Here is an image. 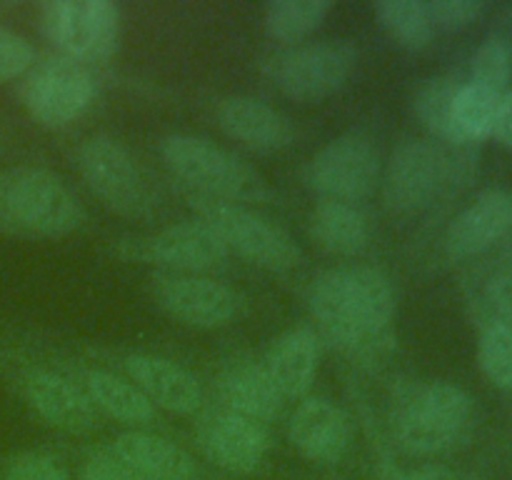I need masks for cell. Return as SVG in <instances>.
Instances as JSON below:
<instances>
[{"instance_id":"obj_26","label":"cell","mask_w":512,"mask_h":480,"mask_svg":"<svg viewBox=\"0 0 512 480\" xmlns=\"http://www.w3.org/2000/svg\"><path fill=\"white\" fill-rule=\"evenodd\" d=\"M373 13L380 28L400 48L423 50L433 43L435 28L423 0H378Z\"/></svg>"},{"instance_id":"obj_29","label":"cell","mask_w":512,"mask_h":480,"mask_svg":"<svg viewBox=\"0 0 512 480\" xmlns=\"http://www.w3.org/2000/svg\"><path fill=\"white\" fill-rule=\"evenodd\" d=\"M478 363L493 385L512 390V330L485 323L478 340Z\"/></svg>"},{"instance_id":"obj_37","label":"cell","mask_w":512,"mask_h":480,"mask_svg":"<svg viewBox=\"0 0 512 480\" xmlns=\"http://www.w3.org/2000/svg\"><path fill=\"white\" fill-rule=\"evenodd\" d=\"M383 480H460V478L453 473V470L445 468V465H423V468L408 470V473H403V470L398 468H388L385 470Z\"/></svg>"},{"instance_id":"obj_1","label":"cell","mask_w":512,"mask_h":480,"mask_svg":"<svg viewBox=\"0 0 512 480\" xmlns=\"http://www.w3.org/2000/svg\"><path fill=\"white\" fill-rule=\"evenodd\" d=\"M308 310L320 340L340 350H373L388 338L395 290L373 265H345L320 273L308 288Z\"/></svg>"},{"instance_id":"obj_10","label":"cell","mask_w":512,"mask_h":480,"mask_svg":"<svg viewBox=\"0 0 512 480\" xmlns=\"http://www.w3.org/2000/svg\"><path fill=\"white\" fill-rule=\"evenodd\" d=\"M95 93L98 85L83 63L53 58L25 80L23 103L33 120L45 128H65L90 108Z\"/></svg>"},{"instance_id":"obj_35","label":"cell","mask_w":512,"mask_h":480,"mask_svg":"<svg viewBox=\"0 0 512 480\" xmlns=\"http://www.w3.org/2000/svg\"><path fill=\"white\" fill-rule=\"evenodd\" d=\"M78 480H140L118 455L110 450V453H98L88 460V463L80 468Z\"/></svg>"},{"instance_id":"obj_4","label":"cell","mask_w":512,"mask_h":480,"mask_svg":"<svg viewBox=\"0 0 512 480\" xmlns=\"http://www.w3.org/2000/svg\"><path fill=\"white\" fill-rule=\"evenodd\" d=\"M80 220V203L50 170L20 165L0 173V233L63 238Z\"/></svg>"},{"instance_id":"obj_3","label":"cell","mask_w":512,"mask_h":480,"mask_svg":"<svg viewBox=\"0 0 512 480\" xmlns=\"http://www.w3.org/2000/svg\"><path fill=\"white\" fill-rule=\"evenodd\" d=\"M170 173L193 193L228 203H268L273 188L255 165L223 145L193 133H173L160 143Z\"/></svg>"},{"instance_id":"obj_20","label":"cell","mask_w":512,"mask_h":480,"mask_svg":"<svg viewBox=\"0 0 512 480\" xmlns=\"http://www.w3.org/2000/svg\"><path fill=\"white\" fill-rule=\"evenodd\" d=\"M323 340L313 325H295L270 345L263 365L285 400L308 398L315 383Z\"/></svg>"},{"instance_id":"obj_14","label":"cell","mask_w":512,"mask_h":480,"mask_svg":"<svg viewBox=\"0 0 512 480\" xmlns=\"http://www.w3.org/2000/svg\"><path fill=\"white\" fill-rule=\"evenodd\" d=\"M198 443L208 460L230 473H253L270 448L265 425L225 408L198 420Z\"/></svg>"},{"instance_id":"obj_16","label":"cell","mask_w":512,"mask_h":480,"mask_svg":"<svg viewBox=\"0 0 512 480\" xmlns=\"http://www.w3.org/2000/svg\"><path fill=\"white\" fill-rule=\"evenodd\" d=\"M290 443L313 463H338L350 445V420L333 400L308 395L288 425Z\"/></svg>"},{"instance_id":"obj_5","label":"cell","mask_w":512,"mask_h":480,"mask_svg":"<svg viewBox=\"0 0 512 480\" xmlns=\"http://www.w3.org/2000/svg\"><path fill=\"white\" fill-rule=\"evenodd\" d=\"M188 200L205 225L215 230L228 253H238L248 263L258 265L273 273H285L303 263V250L295 243L293 235L285 233L280 225L240 203L208 198L188 190Z\"/></svg>"},{"instance_id":"obj_12","label":"cell","mask_w":512,"mask_h":480,"mask_svg":"<svg viewBox=\"0 0 512 480\" xmlns=\"http://www.w3.org/2000/svg\"><path fill=\"white\" fill-rule=\"evenodd\" d=\"M153 295L170 318L190 328H223L240 310L238 293L205 275H155Z\"/></svg>"},{"instance_id":"obj_25","label":"cell","mask_w":512,"mask_h":480,"mask_svg":"<svg viewBox=\"0 0 512 480\" xmlns=\"http://www.w3.org/2000/svg\"><path fill=\"white\" fill-rule=\"evenodd\" d=\"M330 10V0H270L263 8V28L278 43L300 45L323 25Z\"/></svg>"},{"instance_id":"obj_33","label":"cell","mask_w":512,"mask_h":480,"mask_svg":"<svg viewBox=\"0 0 512 480\" xmlns=\"http://www.w3.org/2000/svg\"><path fill=\"white\" fill-rule=\"evenodd\" d=\"M5 480H68V473L53 455L25 453L8 465Z\"/></svg>"},{"instance_id":"obj_6","label":"cell","mask_w":512,"mask_h":480,"mask_svg":"<svg viewBox=\"0 0 512 480\" xmlns=\"http://www.w3.org/2000/svg\"><path fill=\"white\" fill-rule=\"evenodd\" d=\"M358 65V48L348 40L288 45L263 60L270 83L298 103H320L338 93Z\"/></svg>"},{"instance_id":"obj_27","label":"cell","mask_w":512,"mask_h":480,"mask_svg":"<svg viewBox=\"0 0 512 480\" xmlns=\"http://www.w3.org/2000/svg\"><path fill=\"white\" fill-rule=\"evenodd\" d=\"M460 80L450 78V75H438V78H430L415 90L413 108L418 115L420 123L440 140H448V143L463 145L458 138V130H455V98H458Z\"/></svg>"},{"instance_id":"obj_22","label":"cell","mask_w":512,"mask_h":480,"mask_svg":"<svg viewBox=\"0 0 512 480\" xmlns=\"http://www.w3.org/2000/svg\"><path fill=\"white\" fill-rule=\"evenodd\" d=\"M110 450L140 480H193L195 475L193 455L160 435L133 430L120 435Z\"/></svg>"},{"instance_id":"obj_2","label":"cell","mask_w":512,"mask_h":480,"mask_svg":"<svg viewBox=\"0 0 512 480\" xmlns=\"http://www.w3.org/2000/svg\"><path fill=\"white\" fill-rule=\"evenodd\" d=\"M475 405L448 380L405 383L393 398V435L408 455L428 458L455 448L470 433Z\"/></svg>"},{"instance_id":"obj_8","label":"cell","mask_w":512,"mask_h":480,"mask_svg":"<svg viewBox=\"0 0 512 480\" xmlns=\"http://www.w3.org/2000/svg\"><path fill=\"white\" fill-rule=\"evenodd\" d=\"M78 170L105 208L125 218H145L153 193L135 155L110 135H93L78 148Z\"/></svg>"},{"instance_id":"obj_32","label":"cell","mask_w":512,"mask_h":480,"mask_svg":"<svg viewBox=\"0 0 512 480\" xmlns=\"http://www.w3.org/2000/svg\"><path fill=\"white\" fill-rule=\"evenodd\" d=\"M35 63V50L23 35L0 28V80H13L28 73Z\"/></svg>"},{"instance_id":"obj_15","label":"cell","mask_w":512,"mask_h":480,"mask_svg":"<svg viewBox=\"0 0 512 480\" xmlns=\"http://www.w3.org/2000/svg\"><path fill=\"white\" fill-rule=\"evenodd\" d=\"M512 233V193L485 190L465 210L455 215L445 233L450 258L465 260L485 253Z\"/></svg>"},{"instance_id":"obj_9","label":"cell","mask_w":512,"mask_h":480,"mask_svg":"<svg viewBox=\"0 0 512 480\" xmlns=\"http://www.w3.org/2000/svg\"><path fill=\"white\" fill-rule=\"evenodd\" d=\"M303 183L323 200L355 205L378 188V148L363 135H338L305 163Z\"/></svg>"},{"instance_id":"obj_19","label":"cell","mask_w":512,"mask_h":480,"mask_svg":"<svg viewBox=\"0 0 512 480\" xmlns=\"http://www.w3.org/2000/svg\"><path fill=\"white\" fill-rule=\"evenodd\" d=\"M25 400L53 428L88 433L98 425V410L83 388L53 370H35L25 378Z\"/></svg>"},{"instance_id":"obj_18","label":"cell","mask_w":512,"mask_h":480,"mask_svg":"<svg viewBox=\"0 0 512 480\" xmlns=\"http://www.w3.org/2000/svg\"><path fill=\"white\" fill-rule=\"evenodd\" d=\"M218 123L225 135L258 153H275L295 140V125L288 115L250 95H233L223 100L218 108Z\"/></svg>"},{"instance_id":"obj_34","label":"cell","mask_w":512,"mask_h":480,"mask_svg":"<svg viewBox=\"0 0 512 480\" xmlns=\"http://www.w3.org/2000/svg\"><path fill=\"white\" fill-rule=\"evenodd\" d=\"M485 313L488 323H500L512 330V273L495 275L485 288Z\"/></svg>"},{"instance_id":"obj_31","label":"cell","mask_w":512,"mask_h":480,"mask_svg":"<svg viewBox=\"0 0 512 480\" xmlns=\"http://www.w3.org/2000/svg\"><path fill=\"white\" fill-rule=\"evenodd\" d=\"M430 15V23L435 30H463L478 23L480 15L488 10L483 0H428L425 3Z\"/></svg>"},{"instance_id":"obj_13","label":"cell","mask_w":512,"mask_h":480,"mask_svg":"<svg viewBox=\"0 0 512 480\" xmlns=\"http://www.w3.org/2000/svg\"><path fill=\"white\" fill-rule=\"evenodd\" d=\"M125 255L140 263H155L183 275H195L223 265L228 248L203 220H185L168 225L150 238L135 240Z\"/></svg>"},{"instance_id":"obj_21","label":"cell","mask_w":512,"mask_h":480,"mask_svg":"<svg viewBox=\"0 0 512 480\" xmlns=\"http://www.w3.org/2000/svg\"><path fill=\"white\" fill-rule=\"evenodd\" d=\"M218 388L225 410H233V413L255 420L260 425L278 418L285 403L283 393L273 383L265 365L253 363V360L230 363L220 373Z\"/></svg>"},{"instance_id":"obj_24","label":"cell","mask_w":512,"mask_h":480,"mask_svg":"<svg viewBox=\"0 0 512 480\" xmlns=\"http://www.w3.org/2000/svg\"><path fill=\"white\" fill-rule=\"evenodd\" d=\"M85 395L95 410H103L120 423H148L155 415V405L130 383L128 378L108 373V370H90L85 373Z\"/></svg>"},{"instance_id":"obj_7","label":"cell","mask_w":512,"mask_h":480,"mask_svg":"<svg viewBox=\"0 0 512 480\" xmlns=\"http://www.w3.org/2000/svg\"><path fill=\"white\" fill-rule=\"evenodd\" d=\"M50 43L75 63H103L120 40V8L110 0H50L40 10Z\"/></svg>"},{"instance_id":"obj_28","label":"cell","mask_w":512,"mask_h":480,"mask_svg":"<svg viewBox=\"0 0 512 480\" xmlns=\"http://www.w3.org/2000/svg\"><path fill=\"white\" fill-rule=\"evenodd\" d=\"M500 95L480 88L475 83H463L455 98V130L460 143H478L493 133L495 108Z\"/></svg>"},{"instance_id":"obj_23","label":"cell","mask_w":512,"mask_h":480,"mask_svg":"<svg viewBox=\"0 0 512 480\" xmlns=\"http://www.w3.org/2000/svg\"><path fill=\"white\" fill-rule=\"evenodd\" d=\"M310 238L330 255H360L370 245V223L353 203L320 200L308 220Z\"/></svg>"},{"instance_id":"obj_11","label":"cell","mask_w":512,"mask_h":480,"mask_svg":"<svg viewBox=\"0 0 512 480\" xmlns=\"http://www.w3.org/2000/svg\"><path fill=\"white\" fill-rule=\"evenodd\" d=\"M448 160L428 140H403L390 153L383 178L385 208L395 215L423 210L443 185Z\"/></svg>"},{"instance_id":"obj_36","label":"cell","mask_w":512,"mask_h":480,"mask_svg":"<svg viewBox=\"0 0 512 480\" xmlns=\"http://www.w3.org/2000/svg\"><path fill=\"white\" fill-rule=\"evenodd\" d=\"M493 135L500 145L512 150V88L505 90L498 98V108H495L493 120Z\"/></svg>"},{"instance_id":"obj_30","label":"cell","mask_w":512,"mask_h":480,"mask_svg":"<svg viewBox=\"0 0 512 480\" xmlns=\"http://www.w3.org/2000/svg\"><path fill=\"white\" fill-rule=\"evenodd\" d=\"M470 83L503 95L512 83V48L505 40H485L470 63Z\"/></svg>"},{"instance_id":"obj_17","label":"cell","mask_w":512,"mask_h":480,"mask_svg":"<svg viewBox=\"0 0 512 480\" xmlns=\"http://www.w3.org/2000/svg\"><path fill=\"white\" fill-rule=\"evenodd\" d=\"M128 380L158 408L178 415H193L203 405V388L183 365L148 353H135L125 360Z\"/></svg>"}]
</instances>
